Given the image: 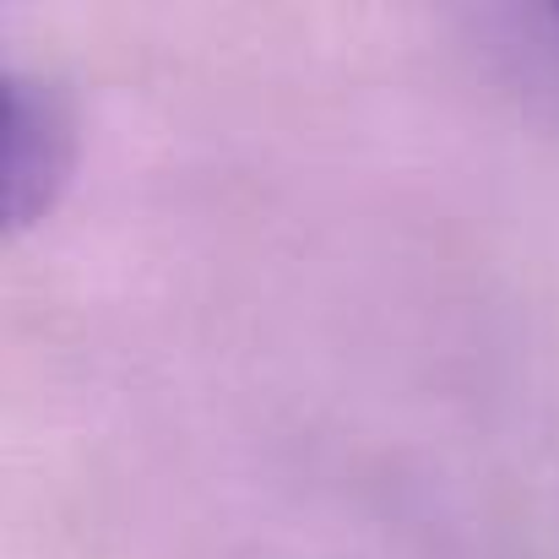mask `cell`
<instances>
[{"mask_svg": "<svg viewBox=\"0 0 559 559\" xmlns=\"http://www.w3.org/2000/svg\"><path fill=\"white\" fill-rule=\"evenodd\" d=\"M82 153L76 104L38 71H5L0 82V223L27 234L71 190Z\"/></svg>", "mask_w": 559, "mask_h": 559, "instance_id": "obj_1", "label": "cell"}, {"mask_svg": "<svg viewBox=\"0 0 559 559\" xmlns=\"http://www.w3.org/2000/svg\"><path fill=\"white\" fill-rule=\"evenodd\" d=\"M555 16H559V11H555Z\"/></svg>", "mask_w": 559, "mask_h": 559, "instance_id": "obj_2", "label": "cell"}]
</instances>
